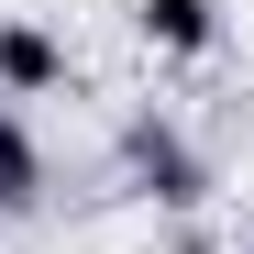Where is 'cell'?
I'll return each mask as SVG.
<instances>
[{
  "mask_svg": "<svg viewBox=\"0 0 254 254\" xmlns=\"http://www.w3.org/2000/svg\"><path fill=\"white\" fill-rule=\"evenodd\" d=\"M122 177H133V199H155L166 221H199L210 188H221V166L188 144L177 111H133V122H122Z\"/></svg>",
  "mask_w": 254,
  "mask_h": 254,
  "instance_id": "cell-1",
  "label": "cell"
},
{
  "mask_svg": "<svg viewBox=\"0 0 254 254\" xmlns=\"http://www.w3.org/2000/svg\"><path fill=\"white\" fill-rule=\"evenodd\" d=\"M133 45L144 56H177V66L221 56V0H133Z\"/></svg>",
  "mask_w": 254,
  "mask_h": 254,
  "instance_id": "cell-2",
  "label": "cell"
},
{
  "mask_svg": "<svg viewBox=\"0 0 254 254\" xmlns=\"http://www.w3.org/2000/svg\"><path fill=\"white\" fill-rule=\"evenodd\" d=\"M56 77H66V45L45 22H0V89H11V100H45Z\"/></svg>",
  "mask_w": 254,
  "mask_h": 254,
  "instance_id": "cell-3",
  "label": "cell"
},
{
  "mask_svg": "<svg viewBox=\"0 0 254 254\" xmlns=\"http://www.w3.org/2000/svg\"><path fill=\"white\" fill-rule=\"evenodd\" d=\"M33 199H45V144L22 111H0V210H33Z\"/></svg>",
  "mask_w": 254,
  "mask_h": 254,
  "instance_id": "cell-4",
  "label": "cell"
},
{
  "mask_svg": "<svg viewBox=\"0 0 254 254\" xmlns=\"http://www.w3.org/2000/svg\"><path fill=\"white\" fill-rule=\"evenodd\" d=\"M166 254H221V232H210V221H177V232H166Z\"/></svg>",
  "mask_w": 254,
  "mask_h": 254,
  "instance_id": "cell-5",
  "label": "cell"
}]
</instances>
